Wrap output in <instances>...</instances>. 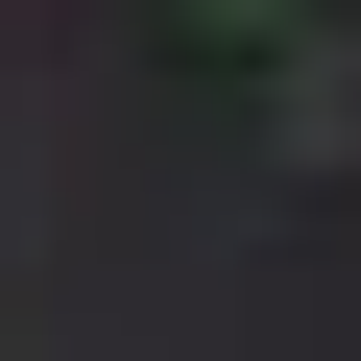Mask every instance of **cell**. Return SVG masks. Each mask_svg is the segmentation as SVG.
Returning <instances> with one entry per match:
<instances>
[{"label": "cell", "instance_id": "6da1fadb", "mask_svg": "<svg viewBox=\"0 0 361 361\" xmlns=\"http://www.w3.org/2000/svg\"><path fill=\"white\" fill-rule=\"evenodd\" d=\"M361 145V49H289V169H337Z\"/></svg>", "mask_w": 361, "mask_h": 361}, {"label": "cell", "instance_id": "7a4b0ae2", "mask_svg": "<svg viewBox=\"0 0 361 361\" xmlns=\"http://www.w3.org/2000/svg\"><path fill=\"white\" fill-rule=\"evenodd\" d=\"M193 25H289V0H193Z\"/></svg>", "mask_w": 361, "mask_h": 361}]
</instances>
